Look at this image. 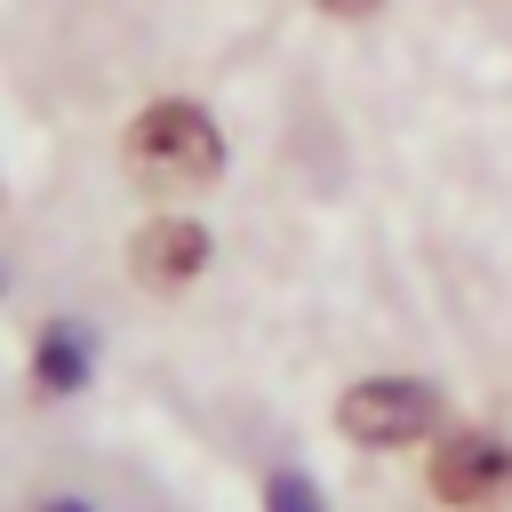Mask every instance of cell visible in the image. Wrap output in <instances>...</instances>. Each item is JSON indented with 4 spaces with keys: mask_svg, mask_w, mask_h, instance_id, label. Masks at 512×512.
<instances>
[{
    "mask_svg": "<svg viewBox=\"0 0 512 512\" xmlns=\"http://www.w3.org/2000/svg\"><path fill=\"white\" fill-rule=\"evenodd\" d=\"M128 168H136L144 184H208V176L224 168V136H216V120H208L200 104L168 96V104H152V112L128 128Z\"/></svg>",
    "mask_w": 512,
    "mask_h": 512,
    "instance_id": "6da1fadb",
    "label": "cell"
},
{
    "mask_svg": "<svg viewBox=\"0 0 512 512\" xmlns=\"http://www.w3.org/2000/svg\"><path fill=\"white\" fill-rule=\"evenodd\" d=\"M336 424H344L352 440H368V448H400V440H416V432L440 424V392L416 384V376H368V384L344 392Z\"/></svg>",
    "mask_w": 512,
    "mask_h": 512,
    "instance_id": "7a4b0ae2",
    "label": "cell"
},
{
    "mask_svg": "<svg viewBox=\"0 0 512 512\" xmlns=\"http://www.w3.org/2000/svg\"><path fill=\"white\" fill-rule=\"evenodd\" d=\"M432 488H440L448 504H464V512L512 504V448L488 440V432H456V440H440V456H432Z\"/></svg>",
    "mask_w": 512,
    "mask_h": 512,
    "instance_id": "3957f363",
    "label": "cell"
},
{
    "mask_svg": "<svg viewBox=\"0 0 512 512\" xmlns=\"http://www.w3.org/2000/svg\"><path fill=\"white\" fill-rule=\"evenodd\" d=\"M200 264H208V232L192 216H152L136 232V280L144 288H184Z\"/></svg>",
    "mask_w": 512,
    "mask_h": 512,
    "instance_id": "277c9868",
    "label": "cell"
},
{
    "mask_svg": "<svg viewBox=\"0 0 512 512\" xmlns=\"http://www.w3.org/2000/svg\"><path fill=\"white\" fill-rule=\"evenodd\" d=\"M88 376H96V336H88L80 320H48V328L32 336V392L64 400V392H80Z\"/></svg>",
    "mask_w": 512,
    "mask_h": 512,
    "instance_id": "5b68a950",
    "label": "cell"
},
{
    "mask_svg": "<svg viewBox=\"0 0 512 512\" xmlns=\"http://www.w3.org/2000/svg\"><path fill=\"white\" fill-rule=\"evenodd\" d=\"M264 512H328V504H320V488L304 472H272L264 480Z\"/></svg>",
    "mask_w": 512,
    "mask_h": 512,
    "instance_id": "8992f818",
    "label": "cell"
},
{
    "mask_svg": "<svg viewBox=\"0 0 512 512\" xmlns=\"http://www.w3.org/2000/svg\"><path fill=\"white\" fill-rule=\"evenodd\" d=\"M328 16H376V0H320Z\"/></svg>",
    "mask_w": 512,
    "mask_h": 512,
    "instance_id": "52a82bcc",
    "label": "cell"
},
{
    "mask_svg": "<svg viewBox=\"0 0 512 512\" xmlns=\"http://www.w3.org/2000/svg\"><path fill=\"white\" fill-rule=\"evenodd\" d=\"M40 512H88V504H80V496H56V504H40Z\"/></svg>",
    "mask_w": 512,
    "mask_h": 512,
    "instance_id": "ba28073f",
    "label": "cell"
}]
</instances>
